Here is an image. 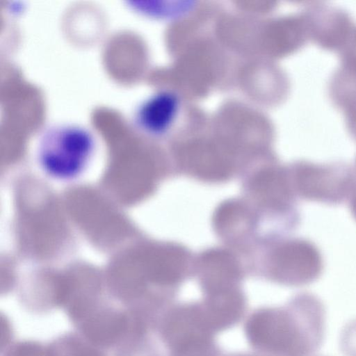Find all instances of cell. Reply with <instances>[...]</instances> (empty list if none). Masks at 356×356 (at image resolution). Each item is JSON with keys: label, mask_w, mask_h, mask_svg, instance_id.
<instances>
[{"label": "cell", "mask_w": 356, "mask_h": 356, "mask_svg": "<svg viewBox=\"0 0 356 356\" xmlns=\"http://www.w3.org/2000/svg\"><path fill=\"white\" fill-rule=\"evenodd\" d=\"M199 267L203 279L213 287L234 281L239 273L238 265L234 257L221 250L204 253L200 258Z\"/></svg>", "instance_id": "6"}, {"label": "cell", "mask_w": 356, "mask_h": 356, "mask_svg": "<svg viewBox=\"0 0 356 356\" xmlns=\"http://www.w3.org/2000/svg\"><path fill=\"white\" fill-rule=\"evenodd\" d=\"M179 108V100L173 93L157 92L138 106L134 113V125L146 134L161 136L172 127Z\"/></svg>", "instance_id": "3"}, {"label": "cell", "mask_w": 356, "mask_h": 356, "mask_svg": "<svg viewBox=\"0 0 356 356\" xmlns=\"http://www.w3.org/2000/svg\"><path fill=\"white\" fill-rule=\"evenodd\" d=\"M254 199L265 207L285 209L291 200V190L286 177L274 170H265L254 175L250 182Z\"/></svg>", "instance_id": "4"}, {"label": "cell", "mask_w": 356, "mask_h": 356, "mask_svg": "<svg viewBox=\"0 0 356 356\" xmlns=\"http://www.w3.org/2000/svg\"><path fill=\"white\" fill-rule=\"evenodd\" d=\"M309 40L323 49L339 52L351 36L356 24L340 8L315 3L303 13Z\"/></svg>", "instance_id": "2"}, {"label": "cell", "mask_w": 356, "mask_h": 356, "mask_svg": "<svg viewBox=\"0 0 356 356\" xmlns=\"http://www.w3.org/2000/svg\"><path fill=\"white\" fill-rule=\"evenodd\" d=\"M346 127L351 136L356 139V104L343 111Z\"/></svg>", "instance_id": "8"}, {"label": "cell", "mask_w": 356, "mask_h": 356, "mask_svg": "<svg viewBox=\"0 0 356 356\" xmlns=\"http://www.w3.org/2000/svg\"><path fill=\"white\" fill-rule=\"evenodd\" d=\"M320 257L309 244L292 241L278 248L272 256L273 271L280 276L296 275L309 267H320Z\"/></svg>", "instance_id": "5"}, {"label": "cell", "mask_w": 356, "mask_h": 356, "mask_svg": "<svg viewBox=\"0 0 356 356\" xmlns=\"http://www.w3.org/2000/svg\"><path fill=\"white\" fill-rule=\"evenodd\" d=\"M96 149L92 133L74 124L47 129L37 145L35 159L42 174L60 183L76 181L86 175Z\"/></svg>", "instance_id": "1"}, {"label": "cell", "mask_w": 356, "mask_h": 356, "mask_svg": "<svg viewBox=\"0 0 356 356\" xmlns=\"http://www.w3.org/2000/svg\"><path fill=\"white\" fill-rule=\"evenodd\" d=\"M244 214L243 207L234 201L222 204L217 209L214 216V225L218 231H229Z\"/></svg>", "instance_id": "7"}]
</instances>
